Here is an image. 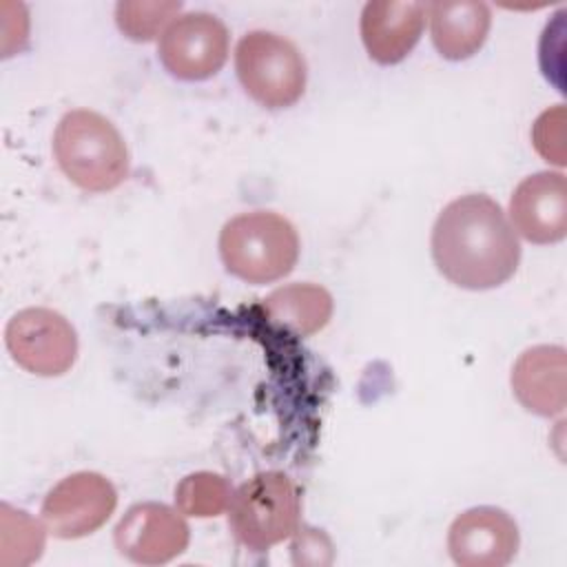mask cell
<instances>
[{"mask_svg":"<svg viewBox=\"0 0 567 567\" xmlns=\"http://www.w3.org/2000/svg\"><path fill=\"white\" fill-rule=\"evenodd\" d=\"M117 505L113 483L97 472L62 478L42 501V523L58 538H82L100 529Z\"/></svg>","mask_w":567,"mask_h":567,"instance_id":"8","label":"cell"},{"mask_svg":"<svg viewBox=\"0 0 567 567\" xmlns=\"http://www.w3.org/2000/svg\"><path fill=\"white\" fill-rule=\"evenodd\" d=\"M115 547L137 565H162L177 558L190 540V529L164 503H135L115 525Z\"/></svg>","mask_w":567,"mask_h":567,"instance_id":"9","label":"cell"},{"mask_svg":"<svg viewBox=\"0 0 567 567\" xmlns=\"http://www.w3.org/2000/svg\"><path fill=\"white\" fill-rule=\"evenodd\" d=\"M226 58L228 29L213 13H182L159 35V60L179 80H206L224 66Z\"/></svg>","mask_w":567,"mask_h":567,"instance_id":"7","label":"cell"},{"mask_svg":"<svg viewBox=\"0 0 567 567\" xmlns=\"http://www.w3.org/2000/svg\"><path fill=\"white\" fill-rule=\"evenodd\" d=\"M11 359L38 377H60L78 357L75 328L51 308H24L4 328Z\"/></svg>","mask_w":567,"mask_h":567,"instance_id":"6","label":"cell"},{"mask_svg":"<svg viewBox=\"0 0 567 567\" xmlns=\"http://www.w3.org/2000/svg\"><path fill=\"white\" fill-rule=\"evenodd\" d=\"M0 512H2V518L9 520L18 529V534H13L11 527L2 525V565L7 563V558L11 556L13 549H18V558H16L18 565H29V563L38 560V556L44 549L42 525L35 518H31L27 512L13 509L7 503H2Z\"/></svg>","mask_w":567,"mask_h":567,"instance_id":"18","label":"cell"},{"mask_svg":"<svg viewBox=\"0 0 567 567\" xmlns=\"http://www.w3.org/2000/svg\"><path fill=\"white\" fill-rule=\"evenodd\" d=\"M565 106L543 111L532 126V144L538 155L551 164L565 166Z\"/></svg>","mask_w":567,"mask_h":567,"instance_id":"19","label":"cell"},{"mask_svg":"<svg viewBox=\"0 0 567 567\" xmlns=\"http://www.w3.org/2000/svg\"><path fill=\"white\" fill-rule=\"evenodd\" d=\"M301 501L288 474L259 472L233 492L228 523L235 538L255 551H264L299 529Z\"/></svg>","mask_w":567,"mask_h":567,"instance_id":"4","label":"cell"},{"mask_svg":"<svg viewBox=\"0 0 567 567\" xmlns=\"http://www.w3.org/2000/svg\"><path fill=\"white\" fill-rule=\"evenodd\" d=\"M219 257L226 270L248 284L286 277L299 259V235L279 213L250 210L228 219L219 233Z\"/></svg>","mask_w":567,"mask_h":567,"instance_id":"3","label":"cell"},{"mask_svg":"<svg viewBox=\"0 0 567 567\" xmlns=\"http://www.w3.org/2000/svg\"><path fill=\"white\" fill-rule=\"evenodd\" d=\"M518 543L514 518L492 505L458 514L447 532V551L461 567H503L516 556Z\"/></svg>","mask_w":567,"mask_h":567,"instance_id":"10","label":"cell"},{"mask_svg":"<svg viewBox=\"0 0 567 567\" xmlns=\"http://www.w3.org/2000/svg\"><path fill=\"white\" fill-rule=\"evenodd\" d=\"M182 2L159 0V2H117L115 4V22L120 31L137 42L153 40L164 33V29L179 16Z\"/></svg>","mask_w":567,"mask_h":567,"instance_id":"17","label":"cell"},{"mask_svg":"<svg viewBox=\"0 0 567 567\" xmlns=\"http://www.w3.org/2000/svg\"><path fill=\"white\" fill-rule=\"evenodd\" d=\"M427 16L432 42L447 60H467L478 53L492 27V11L478 0L432 2Z\"/></svg>","mask_w":567,"mask_h":567,"instance_id":"14","label":"cell"},{"mask_svg":"<svg viewBox=\"0 0 567 567\" xmlns=\"http://www.w3.org/2000/svg\"><path fill=\"white\" fill-rule=\"evenodd\" d=\"M427 4L372 0L361 11V40L368 55L379 64L401 62L419 42Z\"/></svg>","mask_w":567,"mask_h":567,"instance_id":"12","label":"cell"},{"mask_svg":"<svg viewBox=\"0 0 567 567\" xmlns=\"http://www.w3.org/2000/svg\"><path fill=\"white\" fill-rule=\"evenodd\" d=\"M332 295L319 284H288L272 290L264 299V310L270 321L292 330L299 337H310L326 328L332 317Z\"/></svg>","mask_w":567,"mask_h":567,"instance_id":"15","label":"cell"},{"mask_svg":"<svg viewBox=\"0 0 567 567\" xmlns=\"http://www.w3.org/2000/svg\"><path fill=\"white\" fill-rule=\"evenodd\" d=\"M509 217L532 244H556L567 235V182L563 173L540 171L525 177L512 193Z\"/></svg>","mask_w":567,"mask_h":567,"instance_id":"11","label":"cell"},{"mask_svg":"<svg viewBox=\"0 0 567 567\" xmlns=\"http://www.w3.org/2000/svg\"><path fill=\"white\" fill-rule=\"evenodd\" d=\"M235 69L244 91L266 109L292 106L306 91L303 55L272 31L246 33L235 49Z\"/></svg>","mask_w":567,"mask_h":567,"instance_id":"5","label":"cell"},{"mask_svg":"<svg viewBox=\"0 0 567 567\" xmlns=\"http://www.w3.org/2000/svg\"><path fill=\"white\" fill-rule=\"evenodd\" d=\"M567 354L560 346H532L512 368V390L518 403L538 414L556 416L567 405Z\"/></svg>","mask_w":567,"mask_h":567,"instance_id":"13","label":"cell"},{"mask_svg":"<svg viewBox=\"0 0 567 567\" xmlns=\"http://www.w3.org/2000/svg\"><path fill=\"white\" fill-rule=\"evenodd\" d=\"M432 259L458 288L487 290L518 268L520 244L503 208L483 193L452 199L432 228Z\"/></svg>","mask_w":567,"mask_h":567,"instance_id":"1","label":"cell"},{"mask_svg":"<svg viewBox=\"0 0 567 567\" xmlns=\"http://www.w3.org/2000/svg\"><path fill=\"white\" fill-rule=\"evenodd\" d=\"M233 498L228 481L213 472H195L179 481L175 487V505L184 516L210 518L221 514Z\"/></svg>","mask_w":567,"mask_h":567,"instance_id":"16","label":"cell"},{"mask_svg":"<svg viewBox=\"0 0 567 567\" xmlns=\"http://www.w3.org/2000/svg\"><path fill=\"white\" fill-rule=\"evenodd\" d=\"M53 155L62 173L82 190L106 193L128 177V148L120 131L91 109L62 115L53 135Z\"/></svg>","mask_w":567,"mask_h":567,"instance_id":"2","label":"cell"}]
</instances>
